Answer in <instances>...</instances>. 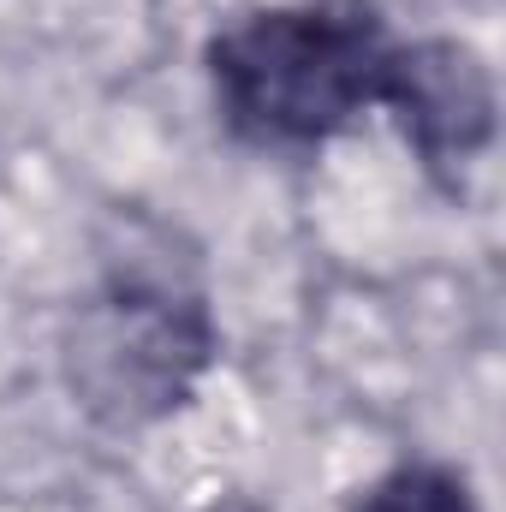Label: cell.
I'll list each match as a JSON object with an SVG mask.
<instances>
[{
  "label": "cell",
  "mask_w": 506,
  "mask_h": 512,
  "mask_svg": "<svg viewBox=\"0 0 506 512\" xmlns=\"http://www.w3.org/2000/svg\"><path fill=\"white\" fill-rule=\"evenodd\" d=\"M381 102L399 114L405 137L429 167L477 161L495 137V72L465 42H417L393 48Z\"/></svg>",
  "instance_id": "obj_3"
},
{
  "label": "cell",
  "mask_w": 506,
  "mask_h": 512,
  "mask_svg": "<svg viewBox=\"0 0 506 512\" xmlns=\"http://www.w3.org/2000/svg\"><path fill=\"white\" fill-rule=\"evenodd\" d=\"M352 512H483L471 483L447 465H393L358 495Z\"/></svg>",
  "instance_id": "obj_4"
},
{
  "label": "cell",
  "mask_w": 506,
  "mask_h": 512,
  "mask_svg": "<svg viewBox=\"0 0 506 512\" xmlns=\"http://www.w3.org/2000/svg\"><path fill=\"white\" fill-rule=\"evenodd\" d=\"M393 42L358 6H262L209 42V84L227 126L262 149H310L387 90Z\"/></svg>",
  "instance_id": "obj_1"
},
{
  "label": "cell",
  "mask_w": 506,
  "mask_h": 512,
  "mask_svg": "<svg viewBox=\"0 0 506 512\" xmlns=\"http://www.w3.org/2000/svg\"><path fill=\"white\" fill-rule=\"evenodd\" d=\"M209 364V316L173 280L114 274L78 316L72 382L114 417H155Z\"/></svg>",
  "instance_id": "obj_2"
}]
</instances>
